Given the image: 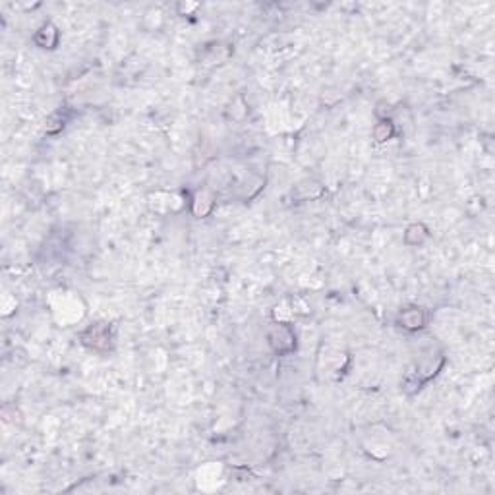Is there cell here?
<instances>
[{"label": "cell", "mask_w": 495, "mask_h": 495, "mask_svg": "<svg viewBox=\"0 0 495 495\" xmlns=\"http://www.w3.org/2000/svg\"><path fill=\"white\" fill-rule=\"evenodd\" d=\"M422 323H424V317H422V313H420L418 309L402 313V325H404V327H408V329H418V327H422Z\"/></svg>", "instance_id": "cell-1"}, {"label": "cell", "mask_w": 495, "mask_h": 495, "mask_svg": "<svg viewBox=\"0 0 495 495\" xmlns=\"http://www.w3.org/2000/svg\"><path fill=\"white\" fill-rule=\"evenodd\" d=\"M391 134H393V124L387 120V122H381L375 130H373V136L377 141H385L387 138H391Z\"/></svg>", "instance_id": "cell-2"}]
</instances>
